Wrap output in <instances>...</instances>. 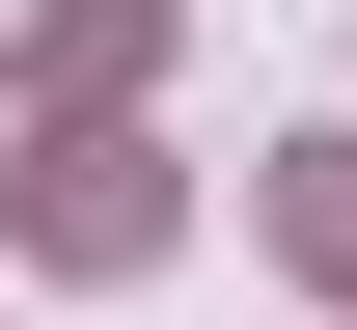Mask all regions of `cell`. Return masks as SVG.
<instances>
[{
    "label": "cell",
    "instance_id": "cell-1",
    "mask_svg": "<svg viewBox=\"0 0 357 330\" xmlns=\"http://www.w3.org/2000/svg\"><path fill=\"white\" fill-rule=\"evenodd\" d=\"M28 248H55V276H137V248H165V165H137V138H55L28 165Z\"/></svg>",
    "mask_w": 357,
    "mask_h": 330
},
{
    "label": "cell",
    "instance_id": "cell-2",
    "mask_svg": "<svg viewBox=\"0 0 357 330\" xmlns=\"http://www.w3.org/2000/svg\"><path fill=\"white\" fill-rule=\"evenodd\" d=\"M275 248H303V276L357 303V138H275Z\"/></svg>",
    "mask_w": 357,
    "mask_h": 330
}]
</instances>
